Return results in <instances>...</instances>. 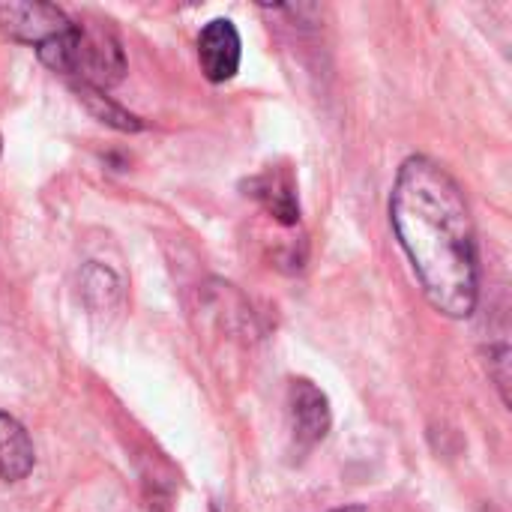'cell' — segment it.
I'll list each match as a JSON object with an SVG mask.
<instances>
[{
    "label": "cell",
    "instance_id": "1",
    "mask_svg": "<svg viewBox=\"0 0 512 512\" xmlns=\"http://www.w3.org/2000/svg\"><path fill=\"white\" fill-rule=\"evenodd\" d=\"M390 222L429 303L447 318L474 315L477 234L456 177L429 156L405 159L390 195Z\"/></svg>",
    "mask_w": 512,
    "mask_h": 512
},
{
    "label": "cell",
    "instance_id": "2",
    "mask_svg": "<svg viewBox=\"0 0 512 512\" xmlns=\"http://www.w3.org/2000/svg\"><path fill=\"white\" fill-rule=\"evenodd\" d=\"M39 51V60L63 75H78V84H90V87H108L117 84L126 72V57L120 48V39L102 27V24H75L45 42Z\"/></svg>",
    "mask_w": 512,
    "mask_h": 512
},
{
    "label": "cell",
    "instance_id": "3",
    "mask_svg": "<svg viewBox=\"0 0 512 512\" xmlns=\"http://www.w3.org/2000/svg\"><path fill=\"white\" fill-rule=\"evenodd\" d=\"M69 27H72V18L54 3H42V0L0 3V30L18 42L42 48L45 42L63 36Z\"/></svg>",
    "mask_w": 512,
    "mask_h": 512
},
{
    "label": "cell",
    "instance_id": "4",
    "mask_svg": "<svg viewBox=\"0 0 512 512\" xmlns=\"http://www.w3.org/2000/svg\"><path fill=\"white\" fill-rule=\"evenodd\" d=\"M288 414H291V432H294V441L300 450L321 444L333 423L330 402L312 381H291Z\"/></svg>",
    "mask_w": 512,
    "mask_h": 512
},
{
    "label": "cell",
    "instance_id": "5",
    "mask_svg": "<svg viewBox=\"0 0 512 512\" xmlns=\"http://www.w3.org/2000/svg\"><path fill=\"white\" fill-rule=\"evenodd\" d=\"M198 63L207 81H231L240 69V33L234 21L213 18L198 36Z\"/></svg>",
    "mask_w": 512,
    "mask_h": 512
},
{
    "label": "cell",
    "instance_id": "6",
    "mask_svg": "<svg viewBox=\"0 0 512 512\" xmlns=\"http://www.w3.org/2000/svg\"><path fill=\"white\" fill-rule=\"evenodd\" d=\"M252 192V198H258L279 222L285 225H294L300 219V204H297V186L291 180L288 171H279V168H270L258 177H252L246 183Z\"/></svg>",
    "mask_w": 512,
    "mask_h": 512
},
{
    "label": "cell",
    "instance_id": "7",
    "mask_svg": "<svg viewBox=\"0 0 512 512\" xmlns=\"http://www.w3.org/2000/svg\"><path fill=\"white\" fill-rule=\"evenodd\" d=\"M33 444L24 432V426L0 411V480L3 483H21L33 471Z\"/></svg>",
    "mask_w": 512,
    "mask_h": 512
},
{
    "label": "cell",
    "instance_id": "8",
    "mask_svg": "<svg viewBox=\"0 0 512 512\" xmlns=\"http://www.w3.org/2000/svg\"><path fill=\"white\" fill-rule=\"evenodd\" d=\"M75 96H78V102H81L99 123H108V126H114V129H120V132H135V129H141L138 117H132L129 111H123V108H120L111 96H105L99 87L75 84Z\"/></svg>",
    "mask_w": 512,
    "mask_h": 512
},
{
    "label": "cell",
    "instance_id": "9",
    "mask_svg": "<svg viewBox=\"0 0 512 512\" xmlns=\"http://www.w3.org/2000/svg\"><path fill=\"white\" fill-rule=\"evenodd\" d=\"M81 285H84V297L93 300V294H96V297H99L96 306H105V309L120 297V282H117V276H114L108 267H96V264L87 267Z\"/></svg>",
    "mask_w": 512,
    "mask_h": 512
},
{
    "label": "cell",
    "instance_id": "10",
    "mask_svg": "<svg viewBox=\"0 0 512 512\" xmlns=\"http://www.w3.org/2000/svg\"><path fill=\"white\" fill-rule=\"evenodd\" d=\"M213 512H222V510H219V507H216V510H213Z\"/></svg>",
    "mask_w": 512,
    "mask_h": 512
}]
</instances>
